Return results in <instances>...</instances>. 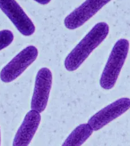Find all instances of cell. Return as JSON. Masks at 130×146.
I'll return each mask as SVG.
<instances>
[{
    "label": "cell",
    "mask_w": 130,
    "mask_h": 146,
    "mask_svg": "<svg viewBox=\"0 0 130 146\" xmlns=\"http://www.w3.org/2000/svg\"><path fill=\"white\" fill-rule=\"evenodd\" d=\"M108 33L107 23L104 22L96 23L66 56L64 60L66 70L73 71L78 69L91 52L105 39Z\"/></svg>",
    "instance_id": "cell-1"
},
{
    "label": "cell",
    "mask_w": 130,
    "mask_h": 146,
    "mask_svg": "<svg viewBox=\"0 0 130 146\" xmlns=\"http://www.w3.org/2000/svg\"><path fill=\"white\" fill-rule=\"evenodd\" d=\"M128 50V40L120 39L115 43L100 79V85L103 88L110 90L114 87L127 56Z\"/></svg>",
    "instance_id": "cell-2"
},
{
    "label": "cell",
    "mask_w": 130,
    "mask_h": 146,
    "mask_svg": "<svg viewBox=\"0 0 130 146\" xmlns=\"http://www.w3.org/2000/svg\"><path fill=\"white\" fill-rule=\"evenodd\" d=\"M38 49L32 45L21 51L3 68L0 72V79L5 83H9L21 75L36 59Z\"/></svg>",
    "instance_id": "cell-3"
},
{
    "label": "cell",
    "mask_w": 130,
    "mask_h": 146,
    "mask_svg": "<svg viewBox=\"0 0 130 146\" xmlns=\"http://www.w3.org/2000/svg\"><path fill=\"white\" fill-rule=\"evenodd\" d=\"M52 81V75L50 70L42 67L38 71L31 102V109L43 112L47 104Z\"/></svg>",
    "instance_id": "cell-4"
},
{
    "label": "cell",
    "mask_w": 130,
    "mask_h": 146,
    "mask_svg": "<svg viewBox=\"0 0 130 146\" xmlns=\"http://www.w3.org/2000/svg\"><path fill=\"white\" fill-rule=\"evenodd\" d=\"M0 9L22 35L34 34L35 27L33 22L15 0H0Z\"/></svg>",
    "instance_id": "cell-5"
},
{
    "label": "cell",
    "mask_w": 130,
    "mask_h": 146,
    "mask_svg": "<svg viewBox=\"0 0 130 146\" xmlns=\"http://www.w3.org/2000/svg\"><path fill=\"white\" fill-rule=\"evenodd\" d=\"M129 107L130 100L129 98L119 99L91 116L88 121V124L94 131H98L123 115L129 110Z\"/></svg>",
    "instance_id": "cell-6"
},
{
    "label": "cell",
    "mask_w": 130,
    "mask_h": 146,
    "mask_svg": "<svg viewBox=\"0 0 130 146\" xmlns=\"http://www.w3.org/2000/svg\"><path fill=\"white\" fill-rule=\"evenodd\" d=\"M111 0H86L64 20L66 28L74 30L82 26Z\"/></svg>",
    "instance_id": "cell-7"
},
{
    "label": "cell",
    "mask_w": 130,
    "mask_h": 146,
    "mask_svg": "<svg viewBox=\"0 0 130 146\" xmlns=\"http://www.w3.org/2000/svg\"><path fill=\"white\" fill-rule=\"evenodd\" d=\"M39 112L31 110L25 116L13 140V146H27L30 143L40 122Z\"/></svg>",
    "instance_id": "cell-8"
},
{
    "label": "cell",
    "mask_w": 130,
    "mask_h": 146,
    "mask_svg": "<svg viewBox=\"0 0 130 146\" xmlns=\"http://www.w3.org/2000/svg\"><path fill=\"white\" fill-rule=\"evenodd\" d=\"M93 129L87 123L76 127L63 143V146H80L92 134Z\"/></svg>",
    "instance_id": "cell-9"
},
{
    "label": "cell",
    "mask_w": 130,
    "mask_h": 146,
    "mask_svg": "<svg viewBox=\"0 0 130 146\" xmlns=\"http://www.w3.org/2000/svg\"><path fill=\"white\" fill-rule=\"evenodd\" d=\"M14 39V35L9 30L0 31V50L9 46Z\"/></svg>",
    "instance_id": "cell-10"
},
{
    "label": "cell",
    "mask_w": 130,
    "mask_h": 146,
    "mask_svg": "<svg viewBox=\"0 0 130 146\" xmlns=\"http://www.w3.org/2000/svg\"><path fill=\"white\" fill-rule=\"evenodd\" d=\"M34 1L42 5H46L51 1V0H34Z\"/></svg>",
    "instance_id": "cell-11"
},
{
    "label": "cell",
    "mask_w": 130,
    "mask_h": 146,
    "mask_svg": "<svg viewBox=\"0 0 130 146\" xmlns=\"http://www.w3.org/2000/svg\"><path fill=\"white\" fill-rule=\"evenodd\" d=\"M0 145H1V132H0Z\"/></svg>",
    "instance_id": "cell-12"
}]
</instances>
